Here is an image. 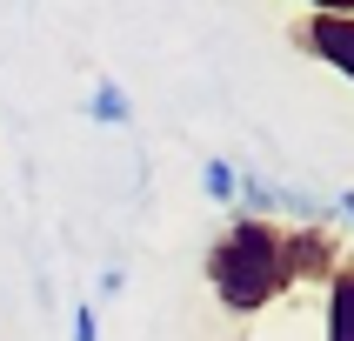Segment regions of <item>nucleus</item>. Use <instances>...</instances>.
<instances>
[{
  "mask_svg": "<svg viewBox=\"0 0 354 341\" xmlns=\"http://www.w3.org/2000/svg\"><path fill=\"white\" fill-rule=\"evenodd\" d=\"M207 288L221 295V308L254 315L288 288V255H281V228L274 221L241 214L227 234L207 248Z\"/></svg>",
  "mask_w": 354,
  "mask_h": 341,
  "instance_id": "f257e3e1",
  "label": "nucleus"
},
{
  "mask_svg": "<svg viewBox=\"0 0 354 341\" xmlns=\"http://www.w3.org/2000/svg\"><path fill=\"white\" fill-rule=\"evenodd\" d=\"M281 255H288V281H335L341 241H335V228L301 221V228H288V234H281Z\"/></svg>",
  "mask_w": 354,
  "mask_h": 341,
  "instance_id": "f03ea898",
  "label": "nucleus"
},
{
  "mask_svg": "<svg viewBox=\"0 0 354 341\" xmlns=\"http://www.w3.org/2000/svg\"><path fill=\"white\" fill-rule=\"evenodd\" d=\"M295 47L328 60V67H341V74L354 80V14H308L295 27Z\"/></svg>",
  "mask_w": 354,
  "mask_h": 341,
  "instance_id": "7ed1b4c3",
  "label": "nucleus"
},
{
  "mask_svg": "<svg viewBox=\"0 0 354 341\" xmlns=\"http://www.w3.org/2000/svg\"><path fill=\"white\" fill-rule=\"evenodd\" d=\"M328 341H354V261H341L328 281Z\"/></svg>",
  "mask_w": 354,
  "mask_h": 341,
  "instance_id": "20e7f679",
  "label": "nucleus"
},
{
  "mask_svg": "<svg viewBox=\"0 0 354 341\" xmlns=\"http://www.w3.org/2000/svg\"><path fill=\"white\" fill-rule=\"evenodd\" d=\"M87 120H100V127H127V120H134V107H127V94H120L114 80H94V100H87Z\"/></svg>",
  "mask_w": 354,
  "mask_h": 341,
  "instance_id": "39448f33",
  "label": "nucleus"
},
{
  "mask_svg": "<svg viewBox=\"0 0 354 341\" xmlns=\"http://www.w3.org/2000/svg\"><path fill=\"white\" fill-rule=\"evenodd\" d=\"M201 187H207V194H214V201H234L241 174H234V167H227V160H207V167H201Z\"/></svg>",
  "mask_w": 354,
  "mask_h": 341,
  "instance_id": "423d86ee",
  "label": "nucleus"
},
{
  "mask_svg": "<svg viewBox=\"0 0 354 341\" xmlns=\"http://www.w3.org/2000/svg\"><path fill=\"white\" fill-rule=\"evenodd\" d=\"M74 341H100V315L87 308V301L74 308Z\"/></svg>",
  "mask_w": 354,
  "mask_h": 341,
  "instance_id": "0eeeda50",
  "label": "nucleus"
},
{
  "mask_svg": "<svg viewBox=\"0 0 354 341\" xmlns=\"http://www.w3.org/2000/svg\"><path fill=\"white\" fill-rule=\"evenodd\" d=\"M315 14H354V0H308Z\"/></svg>",
  "mask_w": 354,
  "mask_h": 341,
  "instance_id": "6e6552de",
  "label": "nucleus"
},
{
  "mask_svg": "<svg viewBox=\"0 0 354 341\" xmlns=\"http://www.w3.org/2000/svg\"><path fill=\"white\" fill-rule=\"evenodd\" d=\"M341 214H354V187H348V194H341Z\"/></svg>",
  "mask_w": 354,
  "mask_h": 341,
  "instance_id": "1a4fd4ad",
  "label": "nucleus"
}]
</instances>
